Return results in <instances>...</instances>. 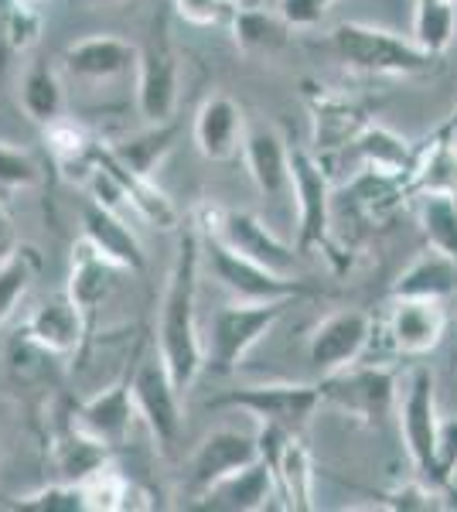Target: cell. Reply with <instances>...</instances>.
Returning <instances> with one entry per match:
<instances>
[{"instance_id": "cell-1", "label": "cell", "mask_w": 457, "mask_h": 512, "mask_svg": "<svg viewBox=\"0 0 457 512\" xmlns=\"http://www.w3.org/2000/svg\"><path fill=\"white\" fill-rule=\"evenodd\" d=\"M198 277H202V233L198 226H188L178 239L174 267L164 287L161 328H157V352L181 393H188L205 369V342L195 315Z\"/></svg>"}, {"instance_id": "cell-2", "label": "cell", "mask_w": 457, "mask_h": 512, "mask_svg": "<svg viewBox=\"0 0 457 512\" xmlns=\"http://www.w3.org/2000/svg\"><path fill=\"white\" fill-rule=\"evenodd\" d=\"M328 48L338 62L365 76H430L440 59L417 48L413 38H403L396 31L376 28V24L345 21L328 35Z\"/></svg>"}, {"instance_id": "cell-3", "label": "cell", "mask_w": 457, "mask_h": 512, "mask_svg": "<svg viewBox=\"0 0 457 512\" xmlns=\"http://www.w3.org/2000/svg\"><path fill=\"white\" fill-rule=\"evenodd\" d=\"M294 301H236L222 304L209 321L205 342V369L219 376H229L239 369L246 352L284 318V311Z\"/></svg>"}, {"instance_id": "cell-4", "label": "cell", "mask_w": 457, "mask_h": 512, "mask_svg": "<svg viewBox=\"0 0 457 512\" xmlns=\"http://www.w3.org/2000/svg\"><path fill=\"white\" fill-rule=\"evenodd\" d=\"M198 233H202V229H198ZM202 267L209 270L229 294H236L239 301H297V297L307 294L301 277L273 274L263 263L236 253L232 246H226L212 233H202Z\"/></svg>"}, {"instance_id": "cell-5", "label": "cell", "mask_w": 457, "mask_h": 512, "mask_svg": "<svg viewBox=\"0 0 457 512\" xmlns=\"http://www.w3.org/2000/svg\"><path fill=\"white\" fill-rule=\"evenodd\" d=\"M396 369L393 366H359L352 362L348 369H338L331 376H321L318 390L321 400L338 407L342 414L359 420L365 427H382V420L396 407Z\"/></svg>"}, {"instance_id": "cell-6", "label": "cell", "mask_w": 457, "mask_h": 512, "mask_svg": "<svg viewBox=\"0 0 457 512\" xmlns=\"http://www.w3.org/2000/svg\"><path fill=\"white\" fill-rule=\"evenodd\" d=\"M290 192L297 205V250H331V175L318 154L294 147L290 151Z\"/></svg>"}, {"instance_id": "cell-7", "label": "cell", "mask_w": 457, "mask_h": 512, "mask_svg": "<svg viewBox=\"0 0 457 512\" xmlns=\"http://www.w3.org/2000/svg\"><path fill=\"white\" fill-rule=\"evenodd\" d=\"M202 233L219 236L222 243L232 246L236 253L249 256V260L263 263L273 274L297 277L301 267V250L287 246L263 219H256L253 212H236V209H202V219L195 222Z\"/></svg>"}, {"instance_id": "cell-8", "label": "cell", "mask_w": 457, "mask_h": 512, "mask_svg": "<svg viewBox=\"0 0 457 512\" xmlns=\"http://www.w3.org/2000/svg\"><path fill=\"white\" fill-rule=\"evenodd\" d=\"M321 390L307 383H249L209 400V410H246L260 424H280L301 431L321 407Z\"/></svg>"}, {"instance_id": "cell-9", "label": "cell", "mask_w": 457, "mask_h": 512, "mask_svg": "<svg viewBox=\"0 0 457 512\" xmlns=\"http://www.w3.org/2000/svg\"><path fill=\"white\" fill-rule=\"evenodd\" d=\"M130 390H134L137 417L147 424L157 448L171 451L181 437L185 417H181V390L174 386V379L157 349L140 355L134 376H130Z\"/></svg>"}, {"instance_id": "cell-10", "label": "cell", "mask_w": 457, "mask_h": 512, "mask_svg": "<svg viewBox=\"0 0 457 512\" xmlns=\"http://www.w3.org/2000/svg\"><path fill=\"white\" fill-rule=\"evenodd\" d=\"M260 458L270 465L277 495L284 499V509L311 512L314 509V458L297 431H287L280 424H260L256 431Z\"/></svg>"}, {"instance_id": "cell-11", "label": "cell", "mask_w": 457, "mask_h": 512, "mask_svg": "<svg viewBox=\"0 0 457 512\" xmlns=\"http://www.w3.org/2000/svg\"><path fill=\"white\" fill-rule=\"evenodd\" d=\"M437 386L430 369H413L406 379V393L400 403V437L413 461V472L427 485H434V454H437ZM437 489V485H434Z\"/></svg>"}, {"instance_id": "cell-12", "label": "cell", "mask_w": 457, "mask_h": 512, "mask_svg": "<svg viewBox=\"0 0 457 512\" xmlns=\"http://www.w3.org/2000/svg\"><path fill=\"white\" fill-rule=\"evenodd\" d=\"M137 110L147 123L174 120L178 110V55L168 41V24L157 21L137 52Z\"/></svg>"}, {"instance_id": "cell-13", "label": "cell", "mask_w": 457, "mask_h": 512, "mask_svg": "<svg viewBox=\"0 0 457 512\" xmlns=\"http://www.w3.org/2000/svg\"><path fill=\"white\" fill-rule=\"evenodd\" d=\"M304 86V103L314 127V154L324 161L328 154L345 151L359 140L362 130L372 123L369 106L331 86H318V82H304Z\"/></svg>"}, {"instance_id": "cell-14", "label": "cell", "mask_w": 457, "mask_h": 512, "mask_svg": "<svg viewBox=\"0 0 457 512\" xmlns=\"http://www.w3.org/2000/svg\"><path fill=\"white\" fill-rule=\"evenodd\" d=\"M372 321L369 311L359 308H342L335 315H328L324 321L314 325L311 338H307V359L318 369L321 376H331L338 369H348L352 362L362 359V352L372 342Z\"/></svg>"}, {"instance_id": "cell-15", "label": "cell", "mask_w": 457, "mask_h": 512, "mask_svg": "<svg viewBox=\"0 0 457 512\" xmlns=\"http://www.w3.org/2000/svg\"><path fill=\"white\" fill-rule=\"evenodd\" d=\"M386 335L389 345L400 355H406V359L430 355L447 335L444 301H430V297H393Z\"/></svg>"}, {"instance_id": "cell-16", "label": "cell", "mask_w": 457, "mask_h": 512, "mask_svg": "<svg viewBox=\"0 0 457 512\" xmlns=\"http://www.w3.org/2000/svg\"><path fill=\"white\" fill-rule=\"evenodd\" d=\"M260 461V444L256 434L236 431V427H219L198 444V451L191 454L188 465V495L198 499L209 485H215L219 478H226L239 468Z\"/></svg>"}, {"instance_id": "cell-17", "label": "cell", "mask_w": 457, "mask_h": 512, "mask_svg": "<svg viewBox=\"0 0 457 512\" xmlns=\"http://www.w3.org/2000/svg\"><path fill=\"white\" fill-rule=\"evenodd\" d=\"M86 315L76 308L69 294H55L41 301L24 321V338L45 355H76L89 332Z\"/></svg>"}, {"instance_id": "cell-18", "label": "cell", "mask_w": 457, "mask_h": 512, "mask_svg": "<svg viewBox=\"0 0 457 512\" xmlns=\"http://www.w3.org/2000/svg\"><path fill=\"white\" fill-rule=\"evenodd\" d=\"M246 117L243 106L226 93H212L195 113V147L205 161L226 164L243 154Z\"/></svg>"}, {"instance_id": "cell-19", "label": "cell", "mask_w": 457, "mask_h": 512, "mask_svg": "<svg viewBox=\"0 0 457 512\" xmlns=\"http://www.w3.org/2000/svg\"><path fill=\"white\" fill-rule=\"evenodd\" d=\"M134 420H137V403H134V390H130V379H120V383L93 393L72 414V424L79 431H86L89 437H96V441H103L106 448H120L127 441L130 427H134Z\"/></svg>"}, {"instance_id": "cell-20", "label": "cell", "mask_w": 457, "mask_h": 512, "mask_svg": "<svg viewBox=\"0 0 457 512\" xmlns=\"http://www.w3.org/2000/svg\"><path fill=\"white\" fill-rule=\"evenodd\" d=\"M137 45L116 35H89L62 52V69L79 82H110L137 72Z\"/></svg>"}, {"instance_id": "cell-21", "label": "cell", "mask_w": 457, "mask_h": 512, "mask_svg": "<svg viewBox=\"0 0 457 512\" xmlns=\"http://www.w3.org/2000/svg\"><path fill=\"white\" fill-rule=\"evenodd\" d=\"M277 495V482L267 461H253V465L239 468L226 478H219L209 485L198 499H191V509L205 512H260L270 506V499Z\"/></svg>"}, {"instance_id": "cell-22", "label": "cell", "mask_w": 457, "mask_h": 512, "mask_svg": "<svg viewBox=\"0 0 457 512\" xmlns=\"http://www.w3.org/2000/svg\"><path fill=\"white\" fill-rule=\"evenodd\" d=\"M82 236H86L106 260H113L123 274H140V270L147 267L144 246H140L130 219L116 216L113 209L99 205L93 195L82 205Z\"/></svg>"}, {"instance_id": "cell-23", "label": "cell", "mask_w": 457, "mask_h": 512, "mask_svg": "<svg viewBox=\"0 0 457 512\" xmlns=\"http://www.w3.org/2000/svg\"><path fill=\"white\" fill-rule=\"evenodd\" d=\"M120 274L123 270L116 267L113 260H106L86 236L72 246V270H69V287H65V294L76 301V308L86 315L89 325H93L96 311L113 297L116 284H120L116 277Z\"/></svg>"}, {"instance_id": "cell-24", "label": "cell", "mask_w": 457, "mask_h": 512, "mask_svg": "<svg viewBox=\"0 0 457 512\" xmlns=\"http://www.w3.org/2000/svg\"><path fill=\"white\" fill-rule=\"evenodd\" d=\"M243 161L249 181L263 198H280L290 188V147L277 127L256 123L243 137Z\"/></svg>"}, {"instance_id": "cell-25", "label": "cell", "mask_w": 457, "mask_h": 512, "mask_svg": "<svg viewBox=\"0 0 457 512\" xmlns=\"http://www.w3.org/2000/svg\"><path fill=\"white\" fill-rule=\"evenodd\" d=\"M96 161L123 185V192H127V198H130V209H134V216L140 222H151L154 229H164V233L181 226L178 205L171 202V195L164 192V188H157L154 178L137 175L134 168H127L123 161H116L110 154V147H96Z\"/></svg>"}, {"instance_id": "cell-26", "label": "cell", "mask_w": 457, "mask_h": 512, "mask_svg": "<svg viewBox=\"0 0 457 512\" xmlns=\"http://www.w3.org/2000/svg\"><path fill=\"white\" fill-rule=\"evenodd\" d=\"M389 297H430L451 301L457 297V260L440 250H423L400 277L389 284Z\"/></svg>"}, {"instance_id": "cell-27", "label": "cell", "mask_w": 457, "mask_h": 512, "mask_svg": "<svg viewBox=\"0 0 457 512\" xmlns=\"http://www.w3.org/2000/svg\"><path fill=\"white\" fill-rule=\"evenodd\" d=\"M410 192V181L400 175H382V171L365 168L359 178L348 185V198H352V209L369 222V226H382L396 216L406 205Z\"/></svg>"}, {"instance_id": "cell-28", "label": "cell", "mask_w": 457, "mask_h": 512, "mask_svg": "<svg viewBox=\"0 0 457 512\" xmlns=\"http://www.w3.org/2000/svg\"><path fill=\"white\" fill-rule=\"evenodd\" d=\"M352 147L359 151L365 168L382 171V175H400L410 181L413 164H417V144H410L396 130L382 127V123H369Z\"/></svg>"}, {"instance_id": "cell-29", "label": "cell", "mask_w": 457, "mask_h": 512, "mask_svg": "<svg viewBox=\"0 0 457 512\" xmlns=\"http://www.w3.org/2000/svg\"><path fill=\"white\" fill-rule=\"evenodd\" d=\"M229 31L243 55H273L287 45L290 24L280 18L277 11H263V7H232Z\"/></svg>"}, {"instance_id": "cell-30", "label": "cell", "mask_w": 457, "mask_h": 512, "mask_svg": "<svg viewBox=\"0 0 457 512\" xmlns=\"http://www.w3.org/2000/svg\"><path fill=\"white\" fill-rule=\"evenodd\" d=\"M18 103H21V110L28 113V120H35L38 127H48L52 120L65 117L62 82H58V72L45 59L31 62L28 69H24Z\"/></svg>"}, {"instance_id": "cell-31", "label": "cell", "mask_w": 457, "mask_h": 512, "mask_svg": "<svg viewBox=\"0 0 457 512\" xmlns=\"http://www.w3.org/2000/svg\"><path fill=\"white\" fill-rule=\"evenodd\" d=\"M174 140H178V123L164 120V123H147V130L120 140L110 147V154L116 161H123L127 168H134L137 175L154 178V171L161 168V161L171 154Z\"/></svg>"}, {"instance_id": "cell-32", "label": "cell", "mask_w": 457, "mask_h": 512, "mask_svg": "<svg viewBox=\"0 0 457 512\" xmlns=\"http://www.w3.org/2000/svg\"><path fill=\"white\" fill-rule=\"evenodd\" d=\"M413 41L434 59H444L457 38L454 0H413Z\"/></svg>"}, {"instance_id": "cell-33", "label": "cell", "mask_w": 457, "mask_h": 512, "mask_svg": "<svg viewBox=\"0 0 457 512\" xmlns=\"http://www.w3.org/2000/svg\"><path fill=\"white\" fill-rule=\"evenodd\" d=\"M41 35V11L21 0H0V79L7 65L31 52V45Z\"/></svg>"}, {"instance_id": "cell-34", "label": "cell", "mask_w": 457, "mask_h": 512, "mask_svg": "<svg viewBox=\"0 0 457 512\" xmlns=\"http://www.w3.org/2000/svg\"><path fill=\"white\" fill-rule=\"evenodd\" d=\"M45 144L52 151V158L58 168L65 171L69 178H76V168L79 171H93L96 164V144L89 140L86 130L79 123L58 117L45 127Z\"/></svg>"}, {"instance_id": "cell-35", "label": "cell", "mask_w": 457, "mask_h": 512, "mask_svg": "<svg viewBox=\"0 0 457 512\" xmlns=\"http://www.w3.org/2000/svg\"><path fill=\"white\" fill-rule=\"evenodd\" d=\"M420 229L430 250H440L457 260V198L447 192L420 195Z\"/></svg>"}, {"instance_id": "cell-36", "label": "cell", "mask_w": 457, "mask_h": 512, "mask_svg": "<svg viewBox=\"0 0 457 512\" xmlns=\"http://www.w3.org/2000/svg\"><path fill=\"white\" fill-rule=\"evenodd\" d=\"M41 270V256L35 246H18L4 263H0V325L18 311V304L28 294L31 280Z\"/></svg>"}, {"instance_id": "cell-37", "label": "cell", "mask_w": 457, "mask_h": 512, "mask_svg": "<svg viewBox=\"0 0 457 512\" xmlns=\"http://www.w3.org/2000/svg\"><path fill=\"white\" fill-rule=\"evenodd\" d=\"M79 485H82V492H86L89 512H116V509L130 506V502H127L130 499V485L113 465H99L96 472H89Z\"/></svg>"}, {"instance_id": "cell-38", "label": "cell", "mask_w": 457, "mask_h": 512, "mask_svg": "<svg viewBox=\"0 0 457 512\" xmlns=\"http://www.w3.org/2000/svg\"><path fill=\"white\" fill-rule=\"evenodd\" d=\"M11 509H21V512H89L86 492H82L79 482H55V485H45V489H38V492L18 495V499H11Z\"/></svg>"}, {"instance_id": "cell-39", "label": "cell", "mask_w": 457, "mask_h": 512, "mask_svg": "<svg viewBox=\"0 0 457 512\" xmlns=\"http://www.w3.org/2000/svg\"><path fill=\"white\" fill-rule=\"evenodd\" d=\"M41 178L45 171L35 161V154L0 140V192H28V188L41 185Z\"/></svg>"}, {"instance_id": "cell-40", "label": "cell", "mask_w": 457, "mask_h": 512, "mask_svg": "<svg viewBox=\"0 0 457 512\" xmlns=\"http://www.w3.org/2000/svg\"><path fill=\"white\" fill-rule=\"evenodd\" d=\"M454 472H457V417H440L437 427V454H434V485L454 499Z\"/></svg>"}, {"instance_id": "cell-41", "label": "cell", "mask_w": 457, "mask_h": 512, "mask_svg": "<svg viewBox=\"0 0 457 512\" xmlns=\"http://www.w3.org/2000/svg\"><path fill=\"white\" fill-rule=\"evenodd\" d=\"M174 14H178L185 24H195V28H212V24L229 21L232 14V0H171Z\"/></svg>"}, {"instance_id": "cell-42", "label": "cell", "mask_w": 457, "mask_h": 512, "mask_svg": "<svg viewBox=\"0 0 457 512\" xmlns=\"http://www.w3.org/2000/svg\"><path fill=\"white\" fill-rule=\"evenodd\" d=\"M328 4L331 0H277L273 7L290 28H314L328 14Z\"/></svg>"}, {"instance_id": "cell-43", "label": "cell", "mask_w": 457, "mask_h": 512, "mask_svg": "<svg viewBox=\"0 0 457 512\" xmlns=\"http://www.w3.org/2000/svg\"><path fill=\"white\" fill-rule=\"evenodd\" d=\"M18 226H14V219H11V212H7V205L0 202V263L7 260L14 250H18Z\"/></svg>"}, {"instance_id": "cell-44", "label": "cell", "mask_w": 457, "mask_h": 512, "mask_svg": "<svg viewBox=\"0 0 457 512\" xmlns=\"http://www.w3.org/2000/svg\"><path fill=\"white\" fill-rule=\"evenodd\" d=\"M440 134H447V137H451V144H454V151H457V123H440Z\"/></svg>"}, {"instance_id": "cell-45", "label": "cell", "mask_w": 457, "mask_h": 512, "mask_svg": "<svg viewBox=\"0 0 457 512\" xmlns=\"http://www.w3.org/2000/svg\"><path fill=\"white\" fill-rule=\"evenodd\" d=\"M21 4H28V7H38V11H41V7H45L48 0H21Z\"/></svg>"}, {"instance_id": "cell-46", "label": "cell", "mask_w": 457, "mask_h": 512, "mask_svg": "<svg viewBox=\"0 0 457 512\" xmlns=\"http://www.w3.org/2000/svg\"><path fill=\"white\" fill-rule=\"evenodd\" d=\"M444 123H457V106H454V113H451V117H447Z\"/></svg>"}, {"instance_id": "cell-47", "label": "cell", "mask_w": 457, "mask_h": 512, "mask_svg": "<svg viewBox=\"0 0 457 512\" xmlns=\"http://www.w3.org/2000/svg\"><path fill=\"white\" fill-rule=\"evenodd\" d=\"M93 4H120V0H93Z\"/></svg>"}, {"instance_id": "cell-48", "label": "cell", "mask_w": 457, "mask_h": 512, "mask_svg": "<svg viewBox=\"0 0 457 512\" xmlns=\"http://www.w3.org/2000/svg\"><path fill=\"white\" fill-rule=\"evenodd\" d=\"M454 198H457V188H454Z\"/></svg>"}, {"instance_id": "cell-49", "label": "cell", "mask_w": 457, "mask_h": 512, "mask_svg": "<svg viewBox=\"0 0 457 512\" xmlns=\"http://www.w3.org/2000/svg\"><path fill=\"white\" fill-rule=\"evenodd\" d=\"M454 4H457V0H454Z\"/></svg>"}]
</instances>
